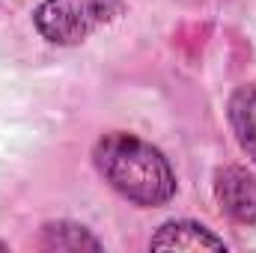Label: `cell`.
<instances>
[{"label":"cell","instance_id":"5b68a950","mask_svg":"<svg viewBox=\"0 0 256 253\" xmlns=\"http://www.w3.org/2000/svg\"><path fill=\"white\" fill-rule=\"evenodd\" d=\"M230 126L238 137V146L256 164V86H238L230 98Z\"/></svg>","mask_w":256,"mask_h":253},{"label":"cell","instance_id":"3957f363","mask_svg":"<svg viewBox=\"0 0 256 253\" xmlns=\"http://www.w3.org/2000/svg\"><path fill=\"white\" fill-rule=\"evenodd\" d=\"M214 196L220 208L238 220V224H256V179L242 167H224L214 176Z\"/></svg>","mask_w":256,"mask_h":253},{"label":"cell","instance_id":"277c9868","mask_svg":"<svg viewBox=\"0 0 256 253\" xmlns=\"http://www.w3.org/2000/svg\"><path fill=\"white\" fill-rule=\"evenodd\" d=\"M152 250H226L224 238L194 220H167L149 242Z\"/></svg>","mask_w":256,"mask_h":253},{"label":"cell","instance_id":"8992f818","mask_svg":"<svg viewBox=\"0 0 256 253\" xmlns=\"http://www.w3.org/2000/svg\"><path fill=\"white\" fill-rule=\"evenodd\" d=\"M42 248L45 250H102V242L90 236L86 226L57 220L42 226Z\"/></svg>","mask_w":256,"mask_h":253},{"label":"cell","instance_id":"7a4b0ae2","mask_svg":"<svg viewBox=\"0 0 256 253\" xmlns=\"http://www.w3.org/2000/svg\"><path fill=\"white\" fill-rule=\"evenodd\" d=\"M126 0H42L33 24L51 45H80L122 12Z\"/></svg>","mask_w":256,"mask_h":253},{"label":"cell","instance_id":"6da1fadb","mask_svg":"<svg viewBox=\"0 0 256 253\" xmlns=\"http://www.w3.org/2000/svg\"><path fill=\"white\" fill-rule=\"evenodd\" d=\"M92 161L104 182L134 206H164L176 194V173L170 161L137 134H104L92 149Z\"/></svg>","mask_w":256,"mask_h":253}]
</instances>
